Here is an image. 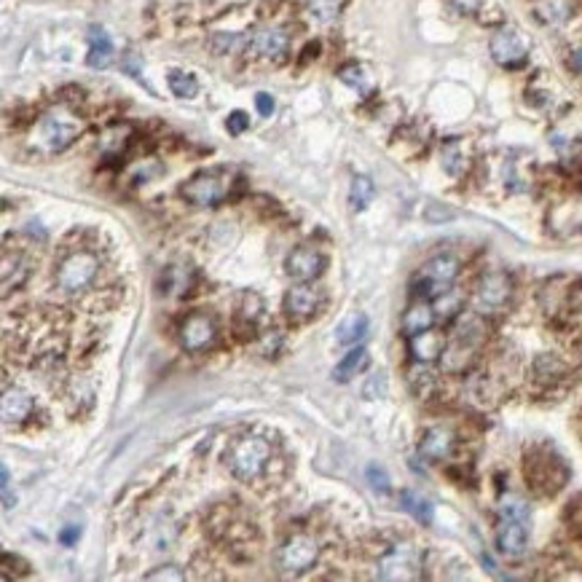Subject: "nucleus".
<instances>
[{
	"label": "nucleus",
	"instance_id": "nucleus-1",
	"mask_svg": "<svg viewBox=\"0 0 582 582\" xmlns=\"http://www.w3.org/2000/svg\"><path fill=\"white\" fill-rule=\"evenodd\" d=\"M524 478L529 489L540 497L559 494L569 481V467L548 446H532L524 457Z\"/></svg>",
	"mask_w": 582,
	"mask_h": 582
},
{
	"label": "nucleus",
	"instance_id": "nucleus-2",
	"mask_svg": "<svg viewBox=\"0 0 582 582\" xmlns=\"http://www.w3.org/2000/svg\"><path fill=\"white\" fill-rule=\"evenodd\" d=\"M269 462H271V446L258 435H242L226 451V467L242 484H255L266 473Z\"/></svg>",
	"mask_w": 582,
	"mask_h": 582
},
{
	"label": "nucleus",
	"instance_id": "nucleus-3",
	"mask_svg": "<svg viewBox=\"0 0 582 582\" xmlns=\"http://www.w3.org/2000/svg\"><path fill=\"white\" fill-rule=\"evenodd\" d=\"M236 185H239L236 175L226 169H207V172H196L193 177H188L180 185V196L191 207H218L234 193Z\"/></svg>",
	"mask_w": 582,
	"mask_h": 582
},
{
	"label": "nucleus",
	"instance_id": "nucleus-4",
	"mask_svg": "<svg viewBox=\"0 0 582 582\" xmlns=\"http://www.w3.org/2000/svg\"><path fill=\"white\" fill-rule=\"evenodd\" d=\"M99 274V255L91 250H73L67 252L54 271V282L62 293L75 295L83 293Z\"/></svg>",
	"mask_w": 582,
	"mask_h": 582
},
{
	"label": "nucleus",
	"instance_id": "nucleus-5",
	"mask_svg": "<svg viewBox=\"0 0 582 582\" xmlns=\"http://www.w3.org/2000/svg\"><path fill=\"white\" fill-rule=\"evenodd\" d=\"M320 561V543L309 535H290L274 553V564L279 575H304Z\"/></svg>",
	"mask_w": 582,
	"mask_h": 582
},
{
	"label": "nucleus",
	"instance_id": "nucleus-6",
	"mask_svg": "<svg viewBox=\"0 0 582 582\" xmlns=\"http://www.w3.org/2000/svg\"><path fill=\"white\" fill-rule=\"evenodd\" d=\"M376 575L381 580H416L422 575V553L411 543H392L379 553Z\"/></svg>",
	"mask_w": 582,
	"mask_h": 582
},
{
	"label": "nucleus",
	"instance_id": "nucleus-7",
	"mask_svg": "<svg viewBox=\"0 0 582 582\" xmlns=\"http://www.w3.org/2000/svg\"><path fill=\"white\" fill-rule=\"evenodd\" d=\"M457 277H459V261L454 255H435L422 266L416 293L424 298H435L446 293L449 287H454Z\"/></svg>",
	"mask_w": 582,
	"mask_h": 582
},
{
	"label": "nucleus",
	"instance_id": "nucleus-8",
	"mask_svg": "<svg viewBox=\"0 0 582 582\" xmlns=\"http://www.w3.org/2000/svg\"><path fill=\"white\" fill-rule=\"evenodd\" d=\"M247 51L263 62L279 64L287 59L290 54V35L287 30L277 27V24H261L250 32L247 38Z\"/></svg>",
	"mask_w": 582,
	"mask_h": 582
},
{
	"label": "nucleus",
	"instance_id": "nucleus-9",
	"mask_svg": "<svg viewBox=\"0 0 582 582\" xmlns=\"http://www.w3.org/2000/svg\"><path fill=\"white\" fill-rule=\"evenodd\" d=\"M513 298V279L505 271H486L475 285V306L481 314L502 312Z\"/></svg>",
	"mask_w": 582,
	"mask_h": 582
},
{
	"label": "nucleus",
	"instance_id": "nucleus-10",
	"mask_svg": "<svg viewBox=\"0 0 582 582\" xmlns=\"http://www.w3.org/2000/svg\"><path fill=\"white\" fill-rule=\"evenodd\" d=\"M180 347L191 355H199L204 349H210L218 338V325L207 312H193L180 322Z\"/></svg>",
	"mask_w": 582,
	"mask_h": 582
},
{
	"label": "nucleus",
	"instance_id": "nucleus-11",
	"mask_svg": "<svg viewBox=\"0 0 582 582\" xmlns=\"http://www.w3.org/2000/svg\"><path fill=\"white\" fill-rule=\"evenodd\" d=\"M489 48H492V56H494V62L497 64H502L505 70H518V67H524L526 64V59H529V48H526V40L516 32V30H510V27H502V30H497L494 35H492V43H489Z\"/></svg>",
	"mask_w": 582,
	"mask_h": 582
},
{
	"label": "nucleus",
	"instance_id": "nucleus-12",
	"mask_svg": "<svg viewBox=\"0 0 582 582\" xmlns=\"http://www.w3.org/2000/svg\"><path fill=\"white\" fill-rule=\"evenodd\" d=\"M78 134H81V124H75L64 113H48L40 121V145L48 153H62L75 142Z\"/></svg>",
	"mask_w": 582,
	"mask_h": 582
},
{
	"label": "nucleus",
	"instance_id": "nucleus-13",
	"mask_svg": "<svg viewBox=\"0 0 582 582\" xmlns=\"http://www.w3.org/2000/svg\"><path fill=\"white\" fill-rule=\"evenodd\" d=\"M526 518H513V516H500L497 521V532H494V543L497 551L508 559H521L529 551V529H526Z\"/></svg>",
	"mask_w": 582,
	"mask_h": 582
},
{
	"label": "nucleus",
	"instance_id": "nucleus-14",
	"mask_svg": "<svg viewBox=\"0 0 582 582\" xmlns=\"http://www.w3.org/2000/svg\"><path fill=\"white\" fill-rule=\"evenodd\" d=\"M328 261L320 250L314 247H295L287 261H285V269H287V277H293L295 282H312L317 279L322 271H325Z\"/></svg>",
	"mask_w": 582,
	"mask_h": 582
},
{
	"label": "nucleus",
	"instance_id": "nucleus-15",
	"mask_svg": "<svg viewBox=\"0 0 582 582\" xmlns=\"http://www.w3.org/2000/svg\"><path fill=\"white\" fill-rule=\"evenodd\" d=\"M320 306V293L309 285V282H298L295 287H290L285 293V301H282V309L290 320L301 322V320H309Z\"/></svg>",
	"mask_w": 582,
	"mask_h": 582
},
{
	"label": "nucleus",
	"instance_id": "nucleus-16",
	"mask_svg": "<svg viewBox=\"0 0 582 582\" xmlns=\"http://www.w3.org/2000/svg\"><path fill=\"white\" fill-rule=\"evenodd\" d=\"M475 355H478V344H470V341H465V338L451 336V341L446 344V349H443V355H441V368H443V373H449V376H462V373L470 371Z\"/></svg>",
	"mask_w": 582,
	"mask_h": 582
},
{
	"label": "nucleus",
	"instance_id": "nucleus-17",
	"mask_svg": "<svg viewBox=\"0 0 582 582\" xmlns=\"http://www.w3.org/2000/svg\"><path fill=\"white\" fill-rule=\"evenodd\" d=\"M457 449V435L449 427H430L419 441V454L427 462H446Z\"/></svg>",
	"mask_w": 582,
	"mask_h": 582
},
{
	"label": "nucleus",
	"instance_id": "nucleus-18",
	"mask_svg": "<svg viewBox=\"0 0 582 582\" xmlns=\"http://www.w3.org/2000/svg\"><path fill=\"white\" fill-rule=\"evenodd\" d=\"M446 336L438 333V330H422L416 336H408V349H411V357L416 363H435L441 360L443 349H446Z\"/></svg>",
	"mask_w": 582,
	"mask_h": 582
},
{
	"label": "nucleus",
	"instance_id": "nucleus-19",
	"mask_svg": "<svg viewBox=\"0 0 582 582\" xmlns=\"http://www.w3.org/2000/svg\"><path fill=\"white\" fill-rule=\"evenodd\" d=\"M35 414V400L24 389H5L3 392V422L5 424H21Z\"/></svg>",
	"mask_w": 582,
	"mask_h": 582
},
{
	"label": "nucleus",
	"instance_id": "nucleus-20",
	"mask_svg": "<svg viewBox=\"0 0 582 582\" xmlns=\"http://www.w3.org/2000/svg\"><path fill=\"white\" fill-rule=\"evenodd\" d=\"M435 320H438V314H435L432 301L419 298V301H414V304L406 309V314H403V333H406V336H416V333H422V330H430V328L435 325Z\"/></svg>",
	"mask_w": 582,
	"mask_h": 582
},
{
	"label": "nucleus",
	"instance_id": "nucleus-21",
	"mask_svg": "<svg viewBox=\"0 0 582 582\" xmlns=\"http://www.w3.org/2000/svg\"><path fill=\"white\" fill-rule=\"evenodd\" d=\"M113 62V40L102 27H91L89 30V56L86 64L94 70H102Z\"/></svg>",
	"mask_w": 582,
	"mask_h": 582
},
{
	"label": "nucleus",
	"instance_id": "nucleus-22",
	"mask_svg": "<svg viewBox=\"0 0 582 582\" xmlns=\"http://www.w3.org/2000/svg\"><path fill=\"white\" fill-rule=\"evenodd\" d=\"M569 376V368L564 360H559L556 355H540L535 360V379L545 387H556Z\"/></svg>",
	"mask_w": 582,
	"mask_h": 582
},
{
	"label": "nucleus",
	"instance_id": "nucleus-23",
	"mask_svg": "<svg viewBox=\"0 0 582 582\" xmlns=\"http://www.w3.org/2000/svg\"><path fill=\"white\" fill-rule=\"evenodd\" d=\"M408 387H411V392H414L419 400H427V398L435 395L438 379H435V373L430 371V363H416V365L408 368Z\"/></svg>",
	"mask_w": 582,
	"mask_h": 582
},
{
	"label": "nucleus",
	"instance_id": "nucleus-24",
	"mask_svg": "<svg viewBox=\"0 0 582 582\" xmlns=\"http://www.w3.org/2000/svg\"><path fill=\"white\" fill-rule=\"evenodd\" d=\"M535 16L548 27H559L572 16V3L569 0H537Z\"/></svg>",
	"mask_w": 582,
	"mask_h": 582
},
{
	"label": "nucleus",
	"instance_id": "nucleus-25",
	"mask_svg": "<svg viewBox=\"0 0 582 582\" xmlns=\"http://www.w3.org/2000/svg\"><path fill=\"white\" fill-rule=\"evenodd\" d=\"M368 363H371L368 349L357 347V349H352L349 355H344V360H341V363L336 365V371H333V379H336V381H349V379H355L357 373H363V371L368 368Z\"/></svg>",
	"mask_w": 582,
	"mask_h": 582
},
{
	"label": "nucleus",
	"instance_id": "nucleus-26",
	"mask_svg": "<svg viewBox=\"0 0 582 582\" xmlns=\"http://www.w3.org/2000/svg\"><path fill=\"white\" fill-rule=\"evenodd\" d=\"M400 508H403L406 513H411L419 524H432V518H435L432 502H430L427 497H422L419 492H411V489H406V492L400 494Z\"/></svg>",
	"mask_w": 582,
	"mask_h": 582
},
{
	"label": "nucleus",
	"instance_id": "nucleus-27",
	"mask_svg": "<svg viewBox=\"0 0 582 582\" xmlns=\"http://www.w3.org/2000/svg\"><path fill=\"white\" fill-rule=\"evenodd\" d=\"M365 333H368V317H365L363 312H352V314L338 325V330H336V341L349 347V344L363 341Z\"/></svg>",
	"mask_w": 582,
	"mask_h": 582
},
{
	"label": "nucleus",
	"instance_id": "nucleus-28",
	"mask_svg": "<svg viewBox=\"0 0 582 582\" xmlns=\"http://www.w3.org/2000/svg\"><path fill=\"white\" fill-rule=\"evenodd\" d=\"M376 196V188H373V180L365 177V175H355L352 180V188H349V204L355 212H363Z\"/></svg>",
	"mask_w": 582,
	"mask_h": 582
},
{
	"label": "nucleus",
	"instance_id": "nucleus-29",
	"mask_svg": "<svg viewBox=\"0 0 582 582\" xmlns=\"http://www.w3.org/2000/svg\"><path fill=\"white\" fill-rule=\"evenodd\" d=\"M167 83H169V91L180 99H193L199 94V81L185 70H169Z\"/></svg>",
	"mask_w": 582,
	"mask_h": 582
},
{
	"label": "nucleus",
	"instance_id": "nucleus-30",
	"mask_svg": "<svg viewBox=\"0 0 582 582\" xmlns=\"http://www.w3.org/2000/svg\"><path fill=\"white\" fill-rule=\"evenodd\" d=\"M432 306H435V314H438V317L451 320V317H457V314L462 312V293L454 290V287H449L446 293H441V295L432 298Z\"/></svg>",
	"mask_w": 582,
	"mask_h": 582
},
{
	"label": "nucleus",
	"instance_id": "nucleus-31",
	"mask_svg": "<svg viewBox=\"0 0 582 582\" xmlns=\"http://www.w3.org/2000/svg\"><path fill=\"white\" fill-rule=\"evenodd\" d=\"M338 78H341L347 86H352L355 91H368V86H371V81H368V75H365L363 64H357V62H349V64H344V67L338 70Z\"/></svg>",
	"mask_w": 582,
	"mask_h": 582
},
{
	"label": "nucleus",
	"instance_id": "nucleus-32",
	"mask_svg": "<svg viewBox=\"0 0 582 582\" xmlns=\"http://www.w3.org/2000/svg\"><path fill=\"white\" fill-rule=\"evenodd\" d=\"M261 312H263V301H261V295H258V293H244L242 301H239V320L247 322V325L252 328L255 320L261 317Z\"/></svg>",
	"mask_w": 582,
	"mask_h": 582
},
{
	"label": "nucleus",
	"instance_id": "nucleus-33",
	"mask_svg": "<svg viewBox=\"0 0 582 582\" xmlns=\"http://www.w3.org/2000/svg\"><path fill=\"white\" fill-rule=\"evenodd\" d=\"M344 0H306V8L312 16H317L320 21H333L341 11Z\"/></svg>",
	"mask_w": 582,
	"mask_h": 582
},
{
	"label": "nucleus",
	"instance_id": "nucleus-34",
	"mask_svg": "<svg viewBox=\"0 0 582 582\" xmlns=\"http://www.w3.org/2000/svg\"><path fill=\"white\" fill-rule=\"evenodd\" d=\"M500 516H513V518H526L529 521V505L516 494H505L500 500Z\"/></svg>",
	"mask_w": 582,
	"mask_h": 582
},
{
	"label": "nucleus",
	"instance_id": "nucleus-35",
	"mask_svg": "<svg viewBox=\"0 0 582 582\" xmlns=\"http://www.w3.org/2000/svg\"><path fill=\"white\" fill-rule=\"evenodd\" d=\"M239 43H242V38L234 35V32H218V35H212V51L215 54H231Z\"/></svg>",
	"mask_w": 582,
	"mask_h": 582
},
{
	"label": "nucleus",
	"instance_id": "nucleus-36",
	"mask_svg": "<svg viewBox=\"0 0 582 582\" xmlns=\"http://www.w3.org/2000/svg\"><path fill=\"white\" fill-rule=\"evenodd\" d=\"M226 129H228V134H242V132H247L250 129V116L244 113V110H234V113H228V118H226Z\"/></svg>",
	"mask_w": 582,
	"mask_h": 582
},
{
	"label": "nucleus",
	"instance_id": "nucleus-37",
	"mask_svg": "<svg viewBox=\"0 0 582 582\" xmlns=\"http://www.w3.org/2000/svg\"><path fill=\"white\" fill-rule=\"evenodd\" d=\"M365 475H368V484H371L376 492H381V494H387V492H389V475L384 473V467H379V465H371Z\"/></svg>",
	"mask_w": 582,
	"mask_h": 582
},
{
	"label": "nucleus",
	"instance_id": "nucleus-38",
	"mask_svg": "<svg viewBox=\"0 0 582 582\" xmlns=\"http://www.w3.org/2000/svg\"><path fill=\"white\" fill-rule=\"evenodd\" d=\"M167 279H169V290L167 293H185L188 287V271L183 274V269H167Z\"/></svg>",
	"mask_w": 582,
	"mask_h": 582
},
{
	"label": "nucleus",
	"instance_id": "nucleus-39",
	"mask_svg": "<svg viewBox=\"0 0 582 582\" xmlns=\"http://www.w3.org/2000/svg\"><path fill=\"white\" fill-rule=\"evenodd\" d=\"M459 161H462V153H459V148H457V145L446 148V153H443V167H446V172H451V175H459Z\"/></svg>",
	"mask_w": 582,
	"mask_h": 582
},
{
	"label": "nucleus",
	"instance_id": "nucleus-40",
	"mask_svg": "<svg viewBox=\"0 0 582 582\" xmlns=\"http://www.w3.org/2000/svg\"><path fill=\"white\" fill-rule=\"evenodd\" d=\"M145 580H185V575L177 572V567H161L158 572L145 575Z\"/></svg>",
	"mask_w": 582,
	"mask_h": 582
},
{
	"label": "nucleus",
	"instance_id": "nucleus-41",
	"mask_svg": "<svg viewBox=\"0 0 582 582\" xmlns=\"http://www.w3.org/2000/svg\"><path fill=\"white\" fill-rule=\"evenodd\" d=\"M317 56H320V43H317V40H312V43H306V46H304V51H301V56H298V64H301V67H306V64H309L312 59H317Z\"/></svg>",
	"mask_w": 582,
	"mask_h": 582
},
{
	"label": "nucleus",
	"instance_id": "nucleus-42",
	"mask_svg": "<svg viewBox=\"0 0 582 582\" xmlns=\"http://www.w3.org/2000/svg\"><path fill=\"white\" fill-rule=\"evenodd\" d=\"M255 107H258L261 116H271V113H274V97L266 94V91H261V94L255 97Z\"/></svg>",
	"mask_w": 582,
	"mask_h": 582
},
{
	"label": "nucleus",
	"instance_id": "nucleus-43",
	"mask_svg": "<svg viewBox=\"0 0 582 582\" xmlns=\"http://www.w3.org/2000/svg\"><path fill=\"white\" fill-rule=\"evenodd\" d=\"M454 5H457L462 13H478V11L486 5V0H454Z\"/></svg>",
	"mask_w": 582,
	"mask_h": 582
},
{
	"label": "nucleus",
	"instance_id": "nucleus-44",
	"mask_svg": "<svg viewBox=\"0 0 582 582\" xmlns=\"http://www.w3.org/2000/svg\"><path fill=\"white\" fill-rule=\"evenodd\" d=\"M78 537H81V529H78V526H64V529L59 532V543L67 545V548H70L73 543H78Z\"/></svg>",
	"mask_w": 582,
	"mask_h": 582
},
{
	"label": "nucleus",
	"instance_id": "nucleus-45",
	"mask_svg": "<svg viewBox=\"0 0 582 582\" xmlns=\"http://www.w3.org/2000/svg\"><path fill=\"white\" fill-rule=\"evenodd\" d=\"M285 0H261V16H274Z\"/></svg>",
	"mask_w": 582,
	"mask_h": 582
},
{
	"label": "nucleus",
	"instance_id": "nucleus-46",
	"mask_svg": "<svg viewBox=\"0 0 582 582\" xmlns=\"http://www.w3.org/2000/svg\"><path fill=\"white\" fill-rule=\"evenodd\" d=\"M567 64H569V70H572V73H582V46H578V48L569 54Z\"/></svg>",
	"mask_w": 582,
	"mask_h": 582
},
{
	"label": "nucleus",
	"instance_id": "nucleus-47",
	"mask_svg": "<svg viewBox=\"0 0 582 582\" xmlns=\"http://www.w3.org/2000/svg\"><path fill=\"white\" fill-rule=\"evenodd\" d=\"M569 304H572L575 312H582V285H578V287L569 290Z\"/></svg>",
	"mask_w": 582,
	"mask_h": 582
}]
</instances>
